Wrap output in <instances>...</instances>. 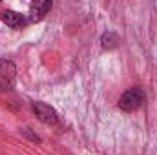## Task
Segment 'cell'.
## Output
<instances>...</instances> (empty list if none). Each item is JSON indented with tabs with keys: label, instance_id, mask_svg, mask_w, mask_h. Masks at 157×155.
I'll list each match as a JSON object with an SVG mask.
<instances>
[{
	"label": "cell",
	"instance_id": "obj_1",
	"mask_svg": "<svg viewBox=\"0 0 157 155\" xmlns=\"http://www.w3.org/2000/svg\"><path fill=\"white\" fill-rule=\"evenodd\" d=\"M143 104H144V91L141 88H132L124 91L122 97L119 99V108L122 112H135Z\"/></svg>",
	"mask_w": 157,
	"mask_h": 155
},
{
	"label": "cell",
	"instance_id": "obj_2",
	"mask_svg": "<svg viewBox=\"0 0 157 155\" xmlns=\"http://www.w3.org/2000/svg\"><path fill=\"white\" fill-rule=\"evenodd\" d=\"M15 78H17V70L15 64L11 60L2 59L0 60V93L9 91L15 86Z\"/></svg>",
	"mask_w": 157,
	"mask_h": 155
},
{
	"label": "cell",
	"instance_id": "obj_3",
	"mask_svg": "<svg viewBox=\"0 0 157 155\" xmlns=\"http://www.w3.org/2000/svg\"><path fill=\"white\" fill-rule=\"evenodd\" d=\"M33 113H35L37 119H39L40 122H44V124L55 126V124L59 122V117L55 113V110H53L51 106L44 104V102H35V104H33Z\"/></svg>",
	"mask_w": 157,
	"mask_h": 155
},
{
	"label": "cell",
	"instance_id": "obj_4",
	"mask_svg": "<svg viewBox=\"0 0 157 155\" xmlns=\"http://www.w3.org/2000/svg\"><path fill=\"white\" fill-rule=\"evenodd\" d=\"M0 18L4 24H7L9 28H22L26 24V17L17 13V11H11V9H6L0 13Z\"/></svg>",
	"mask_w": 157,
	"mask_h": 155
},
{
	"label": "cell",
	"instance_id": "obj_5",
	"mask_svg": "<svg viewBox=\"0 0 157 155\" xmlns=\"http://www.w3.org/2000/svg\"><path fill=\"white\" fill-rule=\"evenodd\" d=\"M49 9H51V2H49V0L35 2V4H31V7H29V17H31V20L39 22V20H42V18L49 13Z\"/></svg>",
	"mask_w": 157,
	"mask_h": 155
},
{
	"label": "cell",
	"instance_id": "obj_6",
	"mask_svg": "<svg viewBox=\"0 0 157 155\" xmlns=\"http://www.w3.org/2000/svg\"><path fill=\"white\" fill-rule=\"evenodd\" d=\"M119 42H121V39H119L117 33H104L102 35V39H101V44H102V47L104 49H113V47H117Z\"/></svg>",
	"mask_w": 157,
	"mask_h": 155
}]
</instances>
